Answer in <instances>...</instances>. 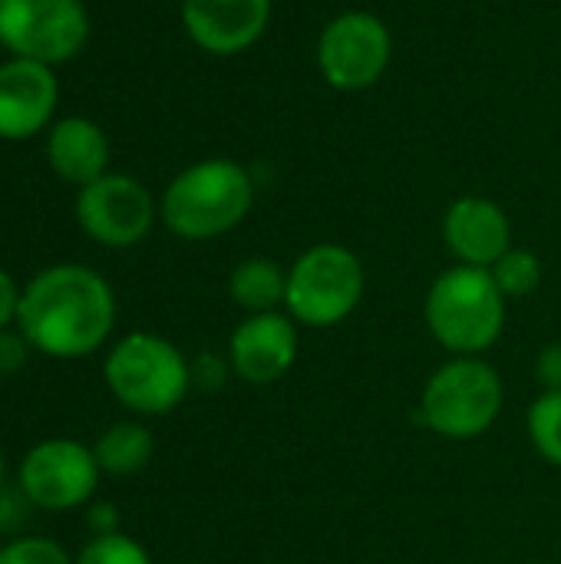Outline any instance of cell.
Here are the masks:
<instances>
[{
	"mask_svg": "<svg viewBox=\"0 0 561 564\" xmlns=\"http://www.w3.org/2000/svg\"><path fill=\"white\" fill-rule=\"evenodd\" d=\"M17 327L33 350L53 360L96 354L116 327V294L86 264H50L20 291Z\"/></svg>",
	"mask_w": 561,
	"mask_h": 564,
	"instance_id": "cell-1",
	"label": "cell"
},
{
	"mask_svg": "<svg viewBox=\"0 0 561 564\" xmlns=\"http://www.w3.org/2000/svg\"><path fill=\"white\" fill-rule=\"evenodd\" d=\"M255 208L251 172L225 155L192 162L159 198L162 225L182 241H212L235 231Z\"/></svg>",
	"mask_w": 561,
	"mask_h": 564,
	"instance_id": "cell-2",
	"label": "cell"
},
{
	"mask_svg": "<svg viewBox=\"0 0 561 564\" xmlns=\"http://www.w3.org/2000/svg\"><path fill=\"white\" fill-rule=\"evenodd\" d=\"M427 327L456 357L486 354L506 327V294L489 268L453 264L427 291Z\"/></svg>",
	"mask_w": 561,
	"mask_h": 564,
	"instance_id": "cell-3",
	"label": "cell"
},
{
	"mask_svg": "<svg viewBox=\"0 0 561 564\" xmlns=\"http://www.w3.org/2000/svg\"><path fill=\"white\" fill-rule=\"evenodd\" d=\"M103 377L109 393L139 416L172 413L192 387V367L182 350L145 330L126 334L106 354Z\"/></svg>",
	"mask_w": 561,
	"mask_h": 564,
	"instance_id": "cell-4",
	"label": "cell"
},
{
	"mask_svg": "<svg viewBox=\"0 0 561 564\" xmlns=\"http://www.w3.org/2000/svg\"><path fill=\"white\" fill-rule=\"evenodd\" d=\"M506 403V387L483 357L446 360L423 387V423L453 443L479 440L493 430Z\"/></svg>",
	"mask_w": 561,
	"mask_h": 564,
	"instance_id": "cell-5",
	"label": "cell"
},
{
	"mask_svg": "<svg viewBox=\"0 0 561 564\" xmlns=\"http://www.w3.org/2000/svg\"><path fill=\"white\" fill-rule=\"evenodd\" d=\"M367 291L364 261L334 241L311 245L288 268L284 314L304 327H337L347 321Z\"/></svg>",
	"mask_w": 561,
	"mask_h": 564,
	"instance_id": "cell-6",
	"label": "cell"
},
{
	"mask_svg": "<svg viewBox=\"0 0 561 564\" xmlns=\"http://www.w3.org/2000/svg\"><path fill=\"white\" fill-rule=\"evenodd\" d=\"M393 59V33L370 10H344L331 17L317 36L314 63L321 79L337 93H364L384 79Z\"/></svg>",
	"mask_w": 561,
	"mask_h": 564,
	"instance_id": "cell-7",
	"label": "cell"
},
{
	"mask_svg": "<svg viewBox=\"0 0 561 564\" xmlns=\"http://www.w3.org/2000/svg\"><path fill=\"white\" fill-rule=\"evenodd\" d=\"M89 40L83 0H0V46L17 59L60 66Z\"/></svg>",
	"mask_w": 561,
	"mask_h": 564,
	"instance_id": "cell-8",
	"label": "cell"
},
{
	"mask_svg": "<svg viewBox=\"0 0 561 564\" xmlns=\"http://www.w3.org/2000/svg\"><path fill=\"white\" fill-rule=\"evenodd\" d=\"M155 218L159 202L139 178L126 172H106L76 195V221L83 235L103 248L139 245L152 231Z\"/></svg>",
	"mask_w": 561,
	"mask_h": 564,
	"instance_id": "cell-9",
	"label": "cell"
},
{
	"mask_svg": "<svg viewBox=\"0 0 561 564\" xmlns=\"http://www.w3.org/2000/svg\"><path fill=\"white\" fill-rule=\"evenodd\" d=\"M20 492L30 506L46 512H69L89 506L99 486V463L89 446L76 440H43L20 459Z\"/></svg>",
	"mask_w": 561,
	"mask_h": 564,
	"instance_id": "cell-10",
	"label": "cell"
},
{
	"mask_svg": "<svg viewBox=\"0 0 561 564\" xmlns=\"http://www.w3.org/2000/svg\"><path fill=\"white\" fill-rule=\"evenodd\" d=\"M274 0H182V26L208 56L248 53L268 33Z\"/></svg>",
	"mask_w": 561,
	"mask_h": 564,
	"instance_id": "cell-11",
	"label": "cell"
},
{
	"mask_svg": "<svg viewBox=\"0 0 561 564\" xmlns=\"http://www.w3.org/2000/svg\"><path fill=\"white\" fill-rule=\"evenodd\" d=\"M298 360V327L288 314H248L228 337V367L251 387H271Z\"/></svg>",
	"mask_w": 561,
	"mask_h": 564,
	"instance_id": "cell-12",
	"label": "cell"
},
{
	"mask_svg": "<svg viewBox=\"0 0 561 564\" xmlns=\"http://www.w3.org/2000/svg\"><path fill=\"white\" fill-rule=\"evenodd\" d=\"M60 99V83L53 66L33 59L0 63V139L26 142L50 129Z\"/></svg>",
	"mask_w": 561,
	"mask_h": 564,
	"instance_id": "cell-13",
	"label": "cell"
},
{
	"mask_svg": "<svg viewBox=\"0 0 561 564\" xmlns=\"http://www.w3.org/2000/svg\"><path fill=\"white\" fill-rule=\"evenodd\" d=\"M440 235L456 264L470 268H493L513 248V221L506 208L486 195H463L450 202Z\"/></svg>",
	"mask_w": 561,
	"mask_h": 564,
	"instance_id": "cell-14",
	"label": "cell"
},
{
	"mask_svg": "<svg viewBox=\"0 0 561 564\" xmlns=\"http://www.w3.org/2000/svg\"><path fill=\"white\" fill-rule=\"evenodd\" d=\"M109 135L86 116H66L46 129V165L76 188L103 178L109 172Z\"/></svg>",
	"mask_w": 561,
	"mask_h": 564,
	"instance_id": "cell-15",
	"label": "cell"
},
{
	"mask_svg": "<svg viewBox=\"0 0 561 564\" xmlns=\"http://www.w3.org/2000/svg\"><path fill=\"white\" fill-rule=\"evenodd\" d=\"M228 294L248 314H271V311L284 307L288 271L271 258H248L231 268Z\"/></svg>",
	"mask_w": 561,
	"mask_h": 564,
	"instance_id": "cell-16",
	"label": "cell"
},
{
	"mask_svg": "<svg viewBox=\"0 0 561 564\" xmlns=\"http://www.w3.org/2000/svg\"><path fill=\"white\" fill-rule=\"evenodd\" d=\"M152 453H155V440L142 423H112L109 430L99 433L93 446L99 473H109V476L142 473L152 463Z\"/></svg>",
	"mask_w": 561,
	"mask_h": 564,
	"instance_id": "cell-17",
	"label": "cell"
},
{
	"mask_svg": "<svg viewBox=\"0 0 561 564\" xmlns=\"http://www.w3.org/2000/svg\"><path fill=\"white\" fill-rule=\"evenodd\" d=\"M493 278L499 284V291L506 294V301H519L539 291L542 284V261L539 254H532L529 248H509L493 268Z\"/></svg>",
	"mask_w": 561,
	"mask_h": 564,
	"instance_id": "cell-18",
	"label": "cell"
},
{
	"mask_svg": "<svg viewBox=\"0 0 561 564\" xmlns=\"http://www.w3.org/2000/svg\"><path fill=\"white\" fill-rule=\"evenodd\" d=\"M529 440L539 456L561 469V390L542 393L529 410Z\"/></svg>",
	"mask_w": 561,
	"mask_h": 564,
	"instance_id": "cell-19",
	"label": "cell"
},
{
	"mask_svg": "<svg viewBox=\"0 0 561 564\" xmlns=\"http://www.w3.org/2000/svg\"><path fill=\"white\" fill-rule=\"evenodd\" d=\"M76 564H152V558L136 539L112 532V535H93L76 555Z\"/></svg>",
	"mask_w": 561,
	"mask_h": 564,
	"instance_id": "cell-20",
	"label": "cell"
},
{
	"mask_svg": "<svg viewBox=\"0 0 561 564\" xmlns=\"http://www.w3.org/2000/svg\"><path fill=\"white\" fill-rule=\"evenodd\" d=\"M0 564H76L50 539H13L0 549Z\"/></svg>",
	"mask_w": 561,
	"mask_h": 564,
	"instance_id": "cell-21",
	"label": "cell"
},
{
	"mask_svg": "<svg viewBox=\"0 0 561 564\" xmlns=\"http://www.w3.org/2000/svg\"><path fill=\"white\" fill-rule=\"evenodd\" d=\"M30 340L17 330H0V377H13V373H20L23 367H26V360H30Z\"/></svg>",
	"mask_w": 561,
	"mask_h": 564,
	"instance_id": "cell-22",
	"label": "cell"
},
{
	"mask_svg": "<svg viewBox=\"0 0 561 564\" xmlns=\"http://www.w3.org/2000/svg\"><path fill=\"white\" fill-rule=\"evenodd\" d=\"M536 377L546 387V393L561 390V344H546L536 360Z\"/></svg>",
	"mask_w": 561,
	"mask_h": 564,
	"instance_id": "cell-23",
	"label": "cell"
},
{
	"mask_svg": "<svg viewBox=\"0 0 561 564\" xmlns=\"http://www.w3.org/2000/svg\"><path fill=\"white\" fill-rule=\"evenodd\" d=\"M20 291H23V288H17V281L0 268V330H7L10 324H17Z\"/></svg>",
	"mask_w": 561,
	"mask_h": 564,
	"instance_id": "cell-24",
	"label": "cell"
},
{
	"mask_svg": "<svg viewBox=\"0 0 561 564\" xmlns=\"http://www.w3.org/2000/svg\"><path fill=\"white\" fill-rule=\"evenodd\" d=\"M86 525H89L93 535H112V532H119V512H116V506H112V502H96V506H89Z\"/></svg>",
	"mask_w": 561,
	"mask_h": 564,
	"instance_id": "cell-25",
	"label": "cell"
},
{
	"mask_svg": "<svg viewBox=\"0 0 561 564\" xmlns=\"http://www.w3.org/2000/svg\"><path fill=\"white\" fill-rule=\"evenodd\" d=\"M3 473H7V469H3V453H0V489H3Z\"/></svg>",
	"mask_w": 561,
	"mask_h": 564,
	"instance_id": "cell-26",
	"label": "cell"
},
{
	"mask_svg": "<svg viewBox=\"0 0 561 564\" xmlns=\"http://www.w3.org/2000/svg\"><path fill=\"white\" fill-rule=\"evenodd\" d=\"M529 564H546V562H529Z\"/></svg>",
	"mask_w": 561,
	"mask_h": 564,
	"instance_id": "cell-27",
	"label": "cell"
}]
</instances>
